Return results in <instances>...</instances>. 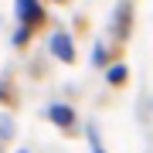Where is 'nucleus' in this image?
Segmentation results:
<instances>
[{"label": "nucleus", "mask_w": 153, "mask_h": 153, "mask_svg": "<svg viewBox=\"0 0 153 153\" xmlns=\"http://www.w3.org/2000/svg\"><path fill=\"white\" fill-rule=\"evenodd\" d=\"M51 55H58V61H75V48H71V41H68V34L65 31H55L51 34Z\"/></svg>", "instance_id": "f03ea898"}, {"label": "nucleus", "mask_w": 153, "mask_h": 153, "mask_svg": "<svg viewBox=\"0 0 153 153\" xmlns=\"http://www.w3.org/2000/svg\"><path fill=\"white\" fill-rule=\"evenodd\" d=\"M105 78H109L112 85H123L126 78H129V71H126V65H112L109 71H105Z\"/></svg>", "instance_id": "39448f33"}, {"label": "nucleus", "mask_w": 153, "mask_h": 153, "mask_svg": "<svg viewBox=\"0 0 153 153\" xmlns=\"http://www.w3.org/2000/svg\"><path fill=\"white\" fill-rule=\"evenodd\" d=\"M21 153H27V150H21Z\"/></svg>", "instance_id": "9d476101"}, {"label": "nucleus", "mask_w": 153, "mask_h": 153, "mask_svg": "<svg viewBox=\"0 0 153 153\" xmlns=\"http://www.w3.org/2000/svg\"><path fill=\"white\" fill-rule=\"evenodd\" d=\"M116 24H119V38H129V4L119 7V14H116Z\"/></svg>", "instance_id": "20e7f679"}, {"label": "nucleus", "mask_w": 153, "mask_h": 153, "mask_svg": "<svg viewBox=\"0 0 153 153\" xmlns=\"http://www.w3.org/2000/svg\"><path fill=\"white\" fill-rule=\"evenodd\" d=\"M24 41H31V27H21L14 34V44H24Z\"/></svg>", "instance_id": "0eeeda50"}, {"label": "nucleus", "mask_w": 153, "mask_h": 153, "mask_svg": "<svg viewBox=\"0 0 153 153\" xmlns=\"http://www.w3.org/2000/svg\"><path fill=\"white\" fill-rule=\"evenodd\" d=\"M0 136H14V123H10V116H4V119H0Z\"/></svg>", "instance_id": "423d86ee"}, {"label": "nucleus", "mask_w": 153, "mask_h": 153, "mask_svg": "<svg viewBox=\"0 0 153 153\" xmlns=\"http://www.w3.org/2000/svg\"><path fill=\"white\" fill-rule=\"evenodd\" d=\"M48 119L65 126V129H71V126H75V109L65 105V102H55V105H48Z\"/></svg>", "instance_id": "7ed1b4c3"}, {"label": "nucleus", "mask_w": 153, "mask_h": 153, "mask_svg": "<svg viewBox=\"0 0 153 153\" xmlns=\"http://www.w3.org/2000/svg\"><path fill=\"white\" fill-rule=\"evenodd\" d=\"M17 21L24 24V27H34V24L44 21V10L38 0H17Z\"/></svg>", "instance_id": "f257e3e1"}, {"label": "nucleus", "mask_w": 153, "mask_h": 153, "mask_svg": "<svg viewBox=\"0 0 153 153\" xmlns=\"http://www.w3.org/2000/svg\"><path fill=\"white\" fill-rule=\"evenodd\" d=\"M95 65H105V44H95Z\"/></svg>", "instance_id": "6e6552de"}, {"label": "nucleus", "mask_w": 153, "mask_h": 153, "mask_svg": "<svg viewBox=\"0 0 153 153\" xmlns=\"http://www.w3.org/2000/svg\"><path fill=\"white\" fill-rule=\"evenodd\" d=\"M95 153H105V150H99V146H95Z\"/></svg>", "instance_id": "1a4fd4ad"}]
</instances>
